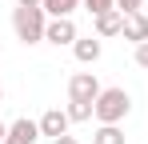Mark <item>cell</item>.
Listing matches in <instances>:
<instances>
[{"label":"cell","mask_w":148,"mask_h":144,"mask_svg":"<svg viewBox=\"0 0 148 144\" xmlns=\"http://www.w3.org/2000/svg\"><path fill=\"white\" fill-rule=\"evenodd\" d=\"M120 36H124V40H132V44H144V40H148V12H128Z\"/></svg>","instance_id":"8"},{"label":"cell","mask_w":148,"mask_h":144,"mask_svg":"<svg viewBox=\"0 0 148 144\" xmlns=\"http://www.w3.org/2000/svg\"><path fill=\"white\" fill-rule=\"evenodd\" d=\"M104 92L96 80V72H76L72 80H68V100H88V104H96V96Z\"/></svg>","instance_id":"3"},{"label":"cell","mask_w":148,"mask_h":144,"mask_svg":"<svg viewBox=\"0 0 148 144\" xmlns=\"http://www.w3.org/2000/svg\"><path fill=\"white\" fill-rule=\"evenodd\" d=\"M92 144H124L120 124H100L96 132H92Z\"/></svg>","instance_id":"11"},{"label":"cell","mask_w":148,"mask_h":144,"mask_svg":"<svg viewBox=\"0 0 148 144\" xmlns=\"http://www.w3.org/2000/svg\"><path fill=\"white\" fill-rule=\"evenodd\" d=\"M72 52H76L80 64H96V60H100V36H76Z\"/></svg>","instance_id":"9"},{"label":"cell","mask_w":148,"mask_h":144,"mask_svg":"<svg viewBox=\"0 0 148 144\" xmlns=\"http://www.w3.org/2000/svg\"><path fill=\"white\" fill-rule=\"evenodd\" d=\"M84 0H44V12L48 16H72Z\"/></svg>","instance_id":"12"},{"label":"cell","mask_w":148,"mask_h":144,"mask_svg":"<svg viewBox=\"0 0 148 144\" xmlns=\"http://www.w3.org/2000/svg\"><path fill=\"white\" fill-rule=\"evenodd\" d=\"M68 124H72V120H68V112L48 108V112L40 116V136H52V140H56V136H68Z\"/></svg>","instance_id":"7"},{"label":"cell","mask_w":148,"mask_h":144,"mask_svg":"<svg viewBox=\"0 0 148 144\" xmlns=\"http://www.w3.org/2000/svg\"><path fill=\"white\" fill-rule=\"evenodd\" d=\"M92 28H96L100 40H104V36H120V28H124V12H120V8L96 12V16H92Z\"/></svg>","instance_id":"6"},{"label":"cell","mask_w":148,"mask_h":144,"mask_svg":"<svg viewBox=\"0 0 148 144\" xmlns=\"http://www.w3.org/2000/svg\"><path fill=\"white\" fill-rule=\"evenodd\" d=\"M44 28H48V12L44 8H12V32L20 44H40L44 40Z\"/></svg>","instance_id":"1"},{"label":"cell","mask_w":148,"mask_h":144,"mask_svg":"<svg viewBox=\"0 0 148 144\" xmlns=\"http://www.w3.org/2000/svg\"><path fill=\"white\" fill-rule=\"evenodd\" d=\"M76 24H72V16H48V28H44V40L48 44H76Z\"/></svg>","instance_id":"4"},{"label":"cell","mask_w":148,"mask_h":144,"mask_svg":"<svg viewBox=\"0 0 148 144\" xmlns=\"http://www.w3.org/2000/svg\"><path fill=\"white\" fill-rule=\"evenodd\" d=\"M128 112H132V96L124 88H104L96 96V120L100 124H120Z\"/></svg>","instance_id":"2"},{"label":"cell","mask_w":148,"mask_h":144,"mask_svg":"<svg viewBox=\"0 0 148 144\" xmlns=\"http://www.w3.org/2000/svg\"><path fill=\"white\" fill-rule=\"evenodd\" d=\"M132 56H136V64H140V68H148V40H144V44H136Z\"/></svg>","instance_id":"15"},{"label":"cell","mask_w":148,"mask_h":144,"mask_svg":"<svg viewBox=\"0 0 148 144\" xmlns=\"http://www.w3.org/2000/svg\"><path fill=\"white\" fill-rule=\"evenodd\" d=\"M52 144H80V140H76V136H56Z\"/></svg>","instance_id":"17"},{"label":"cell","mask_w":148,"mask_h":144,"mask_svg":"<svg viewBox=\"0 0 148 144\" xmlns=\"http://www.w3.org/2000/svg\"><path fill=\"white\" fill-rule=\"evenodd\" d=\"M36 140H40V120L20 116V120H12V124H8L4 144H36Z\"/></svg>","instance_id":"5"},{"label":"cell","mask_w":148,"mask_h":144,"mask_svg":"<svg viewBox=\"0 0 148 144\" xmlns=\"http://www.w3.org/2000/svg\"><path fill=\"white\" fill-rule=\"evenodd\" d=\"M0 100H4V84H0Z\"/></svg>","instance_id":"19"},{"label":"cell","mask_w":148,"mask_h":144,"mask_svg":"<svg viewBox=\"0 0 148 144\" xmlns=\"http://www.w3.org/2000/svg\"><path fill=\"white\" fill-rule=\"evenodd\" d=\"M64 112H68L72 124H84V120L96 116V104H88V100H68V108H64Z\"/></svg>","instance_id":"10"},{"label":"cell","mask_w":148,"mask_h":144,"mask_svg":"<svg viewBox=\"0 0 148 144\" xmlns=\"http://www.w3.org/2000/svg\"><path fill=\"white\" fill-rule=\"evenodd\" d=\"M4 136H8V124H4V120H0V144H4Z\"/></svg>","instance_id":"18"},{"label":"cell","mask_w":148,"mask_h":144,"mask_svg":"<svg viewBox=\"0 0 148 144\" xmlns=\"http://www.w3.org/2000/svg\"><path fill=\"white\" fill-rule=\"evenodd\" d=\"M140 4H144V0H116V8H120L124 16H128V12H140Z\"/></svg>","instance_id":"14"},{"label":"cell","mask_w":148,"mask_h":144,"mask_svg":"<svg viewBox=\"0 0 148 144\" xmlns=\"http://www.w3.org/2000/svg\"><path fill=\"white\" fill-rule=\"evenodd\" d=\"M84 8L96 16V12H108V8H116V0H84Z\"/></svg>","instance_id":"13"},{"label":"cell","mask_w":148,"mask_h":144,"mask_svg":"<svg viewBox=\"0 0 148 144\" xmlns=\"http://www.w3.org/2000/svg\"><path fill=\"white\" fill-rule=\"evenodd\" d=\"M20 8H44V0H16Z\"/></svg>","instance_id":"16"}]
</instances>
